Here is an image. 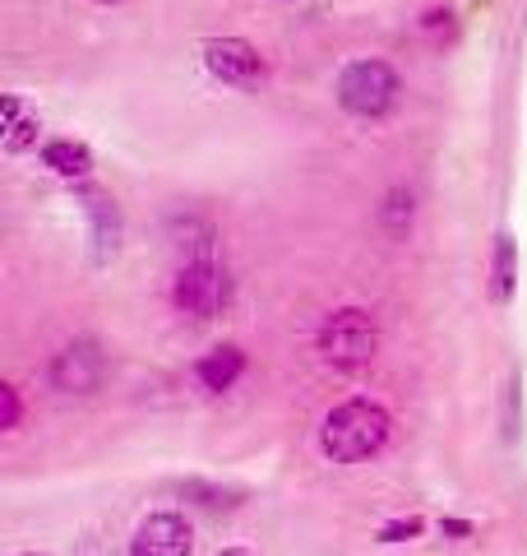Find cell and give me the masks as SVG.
Wrapping results in <instances>:
<instances>
[{
	"label": "cell",
	"instance_id": "1",
	"mask_svg": "<svg viewBox=\"0 0 527 556\" xmlns=\"http://www.w3.org/2000/svg\"><path fill=\"white\" fill-rule=\"evenodd\" d=\"M394 437V417L389 408L371 394H357V399H343L338 408L324 413V427H320V450L333 464H365L375 459L384 445Z\"/></svg>",
	"mask_w": 527,
	"mask_h": 556
},
{
	"label": "cell",
	"instance_id": "2",
	"mask_svg": "<svg viewBox=\"0 0 527 556\" xmlns=\"http://www.w3.org/2000/svg\"><path fill=\"white\" fill-rule=\"evenodd\" d=\"M320 357L333 371H361L380 353V325L365 306H338L320 320Z\"/></svg>",
	"mask_w": 527,
	"mask_h": 556
},
{
	"label": "cell",
	"instance_id": "3",
	"mask_svg": "<svg viewBox=\"0 0 527 556\" xmlns=\"http://www.w3.org/2000/svg\"><path fill=\"white\" fill-rule=\"evenodd\" d=\"M398 93H402V84L394 75V65L380 61V56L351 61L343 75H338V102H343V112L361 116V121L389 116L398 108Z\"/></svg>",
	"mask_w": 527,
	"mask_h": 556
},
{
	"label": "cell",
	"instance_id": "4",
	"mask_svg": "<svg viewBox=\"0 0 527 556\" xmlns=\"http://www.w3.org/2000/svg\"><path fill=\"white\" fill-rule=\"evenodd\" d=\"M171 306L190 320H218L232 306V278L222 265H214L208 255L185 260L171 278Z\"/></svg>",
	"mask_w": 527,
	"mask_h": 556
},
{
	"label": "cell",
	"instance_id": "5",
	"mask_svg": "<svg viewBox=\"0 0 527 556\" xmlns=\"http://www.w3.org/2000/svg\"><path fill=\"white\" fill-rule=\"evenodd\" d=\"M204 56V70L214 75L218 84H232V89H259L264 79H269V61H264V51L245 38H208L200 47Z\"/></svg>",
	"mask_w": 527,
	"mask_h": 556
},
{
	"label": "cell",
	"instance_id": "6",
	"mask_svg": "<svg viewBox=\"0 0 527 556\" xmlns=\"http://www.w3.org/2000/svg\"><path fill=\"white\" fill-rule=\"evenodd\" d=\"M190 552H195V529H190L185 515L157 510L134 525L130 556H190Z\"/></svg>",
	"mask_w": 527,
	"mask_h": 556
},
{
	"label": "cell",
	"instance_id": "7",
	"mask_svg": "<svg viewBox=\"0 0 527 556\" xmlns=\"http://www.w3.org/2000/svg\"><path fill=\"white\" fill-rule=\"evenodd\" d=\"M102 371H107V362H102V353L93 343H65L56 357H51V390H61V394H93L102 386Z\"/></svg>",
	"mask_w": 527,
	"mask_h": 556
},
{
	"label": "cell",
	"instance_id": "8",
	"mask_svg": "<svg viewBox=\"0 0 527 556\" xmlns=\"http://www.w3.org/2000/svg\"><path fill=\"white\" fill-rule=\"evenodd\" d=\"M79 200H83L88 228H93L98 255L102 260L116 255V247H120V208H116V200L107 195V190H98V186H79Z\"/></svg>",
	"mask_w": 527,
	"mask_h": 556
},
{
	"label": "cell",
	"instance_id": "9",
	"mask_svg": "<svg viewBox=\"0 0 527 556\" xmlns=\"http://www.w3.org/2000/svg\"><path fill=\"white\" fill-rule=\"evenodd\" d=\"M241 376H245V353H241L236 343H222V348H214V353H204V357L195 362V380H200L208 394L232 390Z\"/></svg>",
	"mask_w": 527,
	"mask_h": 556
},
{
	"label": "cell",
	"instance_id": "10",
	"mask_svg": "<svg viewBox=\"0 0 527 556\" xmlns=\"http://www.w3.org/2000/svg\"><path fill=\"white\" fill-rule=\"evenodd\" d=\"M38 135H42V116L28 112L24 98H5V102H0V139H5L10 153L33 149V144H38Z\"/></svg>",
	"mask_w": 527,
	"mask_h": 556
},
{
	"label": "cell",
	"instance_id": "11",
	"mask_svg": "<svg viewBox=\"0 0 527 556\" xmlns=\"http://www.w3.org/2000/svg\"><path fill=\"white\" fill-rule=\"evenodd\" d=\"M42 167L65 181H88L93 153H88V144H79V139H51V144H42Z\"/></svg>",
	"mask_w": 527,
	"mask_h": 556
},
{
	"label": "cell",
	"instance_id": "12",
	"mask_svg": "<svg viewBox=\"0 0 527 556\" xmlns=\"http://www.w3.org/2000/svg\"><path fill=\"white\" fill-rule=\"evenodd\" d=\"M514 278H518V255H514V241L496 237V251H490V298L500 306L514 298Z\"/></svg>",
	"mask_w": 527,
	"mask_h": 556
},
{
	"label": "cell",
	"instance_id": "13",
	"mask_svg": "<svg viewBox=\"0 0 527 556\" xmlns=\"http://www.w3.org/2000/svg\"><path fill=\"white\" fill-rule=\"evenodd\" d=\"M181 496H190V501H195V506H204V510H236L241 501H245L241 486H218V482H200V478L181 482Z\"/></svg>",
	"mask_w": 527,
	"mask_h": 556
},
{
	"label": "cell",
	"instance_id": "14",
	"mask_svg": "<svg viewBox=\"0 0 527 556\" xmlns=\"http://www.w3.org/2000/svg\"><path fill=\"white\" fill-rule=\"evenodd\" d=\"M421 529H426V519L421 515H398V519H389V525L380 529V543H412V538H421Z\"/></svg>",
	"mask_w": 527,
	"mask_h": 556
},
{
	"label": "cell",
	"instance_id": "15",
	"mask_svg": "<svg viewBox=\"0 0 527 556\" xmlns=\"http://www.w3.org/2000/svg\"><path fill=\"white\" fill-rule=\"evenodd\" d=\"M20 390H14V386H0V427H5V431H14V427H20Z\"/></svg>",
	"mask_w": 527,
	"mask_h": 556
},
{
	"label": "cell",
	"instance_id": "16",
	"mask_svg": "<svg viewBox=\"0 0 527 556\" xmlns=\"http://www.w3.org/2000/svg\"><path fill=\"white\" fill-rule=\"evenodd\" d=\"M439 529H445V533H453V538H467V533H472V525H467V519H445V525H439Z\"/></svg>",
	"mask_w": 527,
	"mask_h": 556
},
{
	"label": "cell",
	"instance_id": "17",
	"mask_svg": "<svg viewBox=\"0 0 527 556\" xmlns=\"http://www.w3.org/2000/svg\"><path fill=\"white\" fill-rule=\"evenodd\" d=\"M218 556H255V552H245V547H227V552H218Z\"/></svg>",
	"mask_w": 527,
	"mask_h": 556
},
{
	"label": "cell",
	"instance_id": "18",
	"mask_svg": "<svg viewBox=\"0 0 527 556\" xmlns=\"http://www.w3.org/2000/svg\"><path fill=\"white\" fill-rule=\"evenodd\" d=\"M93 5H120V0H93Z\"/></svg>",
	"mask_w": 527,
	"mask_h": 556
},
{
	"label": "cell",
	"instance_id": "19",
	"mask_svg": "<svg viewBox=\"0 0 527 556\" xmlns=\"http://www.w3.org/2000/svg\"><path fill=\"white\" fill-rule=\"evenodd\" d=\"M20 556H47V552H20Z\"/></svg>",
	"mask_w": 527,
	"mask_h": 556
}]
</instances>
